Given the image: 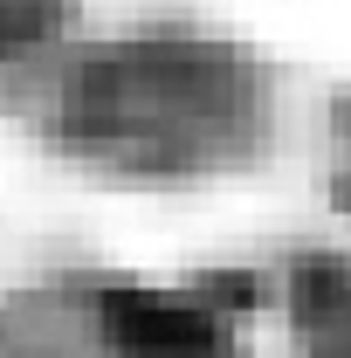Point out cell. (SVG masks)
I'll return each mask as SVG.
<instances>
[{
  "instance_id": "cell-1",
  "label": "cell",
  "mask_w": 351,
  "mask_h": 358,
  "mask_svg": "<svg viewBox=\"0 0 351 358\" xmlns=\"http://www.w3.org/2000/svg\"><path fill=\"white\" fill-rule=\"evenodd\" d=\"M103 331L117 358H227V324L186 296L124 289L103 303Z\"/></svg>"
}]
</instances>
